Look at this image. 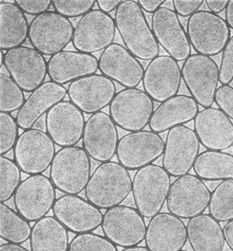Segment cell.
Here are the masks:
<instances>
[{
  "instance_id": "1",
  "label": "cell",
  "mask_w": 233,
  "mask_h": 251,
  "mask_svg": "<svg viewBox=\"0 0 233 251\" xmlns=\"http://www.w3.org/2000/svg\"><path fill=\"white\" fill-rule=\"evenodd\" d=\"M115 22L124 47L138 59L151 61L159 55V44L138 1L122 0Z\"/></svg>"
},
{
  "instance_id": "2",
  "label": "cell",
  "mask_w": 233,
  "mask_h": 251,
  "mask_svg": "<svg viewBox=\"0 0 233 251\" xmlns=\"http://www.w3.org/2000/svg\"><path fill=\"white\" fill-rule=\"evenodd\" d=\"M133 181L129 170L109 161L95 169L85 189L87 200L100 209L120 205L131 193Z\"/></svg>"
},
{
  "instance_id": "3",
  "label": "cell",
  "mask_w": 233,
  "mask_h": 251,
  "mask_svg": "<svg viewBox=\"0 0 233 251\" xmlns=\"http://www.w3.org/2000/svg\"><path fill=\"white\" fill-rule=\"evenodd\" d=\"M91 171V158L83 147H63L56 152L50 176L58 191L78 196L86 189Z\"/></svg>"
},
{
  "instance_id": "4",
  "label": "cell",
  "mask_w": 233,
  "mask_h": 251,
  "mask_svg": "<svg viewBox=\"0 0 233 251\" xmlns=\"http://www.w3.org/2000/svg\"><path fill=\"white\" fill-rule=\"evenodd\" d=\"M172 186L170 174L162 166L150 164L139 169L133 179V196L138 211L145 219L159 214Z\"/></svg>"
},
{
  "instance_id": "5",
  "label": "cell",
  "mask_w": 233,
  "mask_h": 251,
  "mask_svg": "<svg viewBox=\"0 0 233 251\" xmlns=\"http://www.w3.org/2000/svg\"><path fill=\"white\" fill-rule=\"evenodd\" d=\"M186 32L195 52L208 57L222 53L231 38L225 19L207 10H199L190 16Z\"/></svg>"
},
{
  "instance_id": "6",
  "label": "cell",
  "mask_w": 233,
  "mask_h": 251,
  "mask_svg": "<svg viewBox=\"0 0 233 251\" xmlns=\"http://www.w3.org/2000/svg\"><path fill=\"white\" fill-rule=\"evenodd\" d=\"M74 33V25L69 18L56 11H48L33 18L28 39L33 49L41 54L53 56L69 46Z\"/></svg>"
},
{
  "instance_id": "7",
  "label": "cell",
  "mask_w": 233,
  "mask_h": 251,
  "mask_svg": "<svg viewBox=\"0 0 233 251\" xmlns=\"http://www.w3.org/2000/svg\"><path fill=\"white\" fill-rule=\"evenodd\" d=\"M0 65L6 68L24 92L32 93L46 80L48 63L35 49L20 46L0 53Z\"/></svg>"
},
{
  "instance_id": "8",
  "label": "cell",
  "mask_w": 233,
  "mask_h": 251,
  "mask_svg": "<svg viewBox=\"0 0 233 251\" xmlns=\"http://www.w3.org/2000/svg\"><path fill=\"white\" fill-rule=\"evenodd\" d=\"M110 116L119 128L129 132L144 131L149 125L154 103L145 91L125 88L119 91L110 104Z\"/></svg>"
},
{
  "instance_id": "9",
  "label": "cell",
  "mask_w": 233,
  "mask_h": 251,
  "mask_svg": "<svg viewBox=\"0 0 233 251\" xmlns=\"http://www.w3.org/2000/svg\"><path fill=\"white\" fill-rule=\"evenodd\" d=\"M56 154V144L51 136L36 128L23 131L13 148L14 161L23 173L30 176L45 173Z\"/></svg>"
},
{
  "instance_id": "10",
  "label": "cell",
  "mask_w": 233,
  "mask_h": 251,
  "mask_svg": "<svg viewBox=\"0 0 233 251\" xmlns=\"http://www.w3.org/2000/svg\"><path fill=\"white\" fill-rule=\"evenodd\" d=\"M210 190L202 179L188 174L172 184L167 200L169 213L182 219L203 214L209 206Z\"/></svg>"
},
{
  "instance_id": "11",
  "label": "cell",
  "mask_w": 233,
  "mask_h": 251,
  "mask_svg": "<svg viewBox=\"0 0 233 251\" xmlns=\"http://www.w3.org/2000/svg\"><path fill=\"white\" fill-rule=\"evenodd\" d=\"M56 186L43 174L31 175L21 182L14 195L18 214L28 222H37L50 213L56 203Z\"/></svg>"
},
{
  "instance_id": "12",
  "label": "cell",
  "mask_w": 233,
  "mask_h": 251,
  "mask_svg": "<svg viewBox=\"0 0 233 251\" xmlns=\"http://www.w3.org/2000/svg\"><path fill=\"white\" fill-rule=\"evenodd\" d=\"M181 73L188 91L198 104L211 108L219 82V68L215 61L208 56L191 54L183 63Z\"/></svg>"
},
{
  "instance_id": "13",
  "label": "cell",
  "mask_w": 233,
  "mask_h": 251,
  "mask_svg": "<svg viewBox=\"0 0 233 251\" xmlns=\"http://www.w3.org/2000/svg\"><path fill=\"white\" fill-rule=\"evenodd\" d=\"M201 142L195 130L178 126L168 131L162 155V167L173 177L190 173L200 154Z\"/></svg>"
},
{
  "instance_id": "14",
  "label": "cell",
  "mask_w": 233,
  "mask_h": 251,
  "mask_svg": "<svg viewBox=\"0 0 233 251\" xmlns=\"http://www.w3.org/2000/svg\"><path fill=\"white\" fill-rule=\"evenodd\" d=\"M102 231L116 246L129 248L145 240L147 226L145 218L137 208L118 205L107 209L103 217Z\"/></svg>"
},
{
  "instance_id": "15",
  "label": "cell",
  "mask_w": 233,
  "mask_h": 251,
  "mask_svg": "<svg viewBox=\"0 0 233 251\" xmlns=\"http://www.w3.org/2000/svg\"><path fill=\"white\" fill-rule=\"evenodd\" d=\"M116 30L115 18L101 9H92L77 23L72 44L81 53H96L114 43Z\"/></svg>"
},
{
  "instance_id": "16",
  "label": "cell",
  "mask_w": 233,
  "mask_h": 251,
  "mask_svg": "<svg viewBox=\"0 0 233 251\" xmlns=\"http://www.w3.org/2000/svg\"><path fill=\"white\" fill-rule=\"evenodd\" d=\"M165 142L154 131H135L119 139L116 157L119 163L129 171H135L152 164L163 155Z\"/></svg>"
},
{
  "instance_id": "17",
  "label": "cell",
  "mask_w": 233,
  "mask_h": 251,
  "mask_svg": "<svg viewBox=\"0 0 233 251\" xmlns=\"http://www.w3.org/2000/svg\"><path fill=\"white\" fill-rule=\"evenodd\" d=\"M83 148L90 158L100 163L112 160L116 154L119 133L110 114L94 113L87 120L83 136Z\"/></svg>"
},
{
  "instance_id": "18",
  "label": "cell",
  "mask_w": 233,
  "mask_h": 251,
  "mask_svg": "<svg viewBox=\"0 0 233 251\" xmlns=\"http://www.w3.org/2000/svg\"><path fill=\"white\" fill-rule=\"evenodd\" d=\"M116 95L114 81L104 75H87L70 83L68 87L70 102L91 115L110 106Z\"/></svg>"
},
{
  "instance_id": "19",
  "label": "cell",
  "mask_w": 233,
  "mask_h": 251,
  "mask_svg": "<svg viewBox=\"0 0 233 251\" xmlns=\"http://www.w3.org/2000/svg\"><path fill=\"white\" fill-rule=\"evenodd\" d=\"M56 217L68 231L73 233L92 232L102 226L104 214L100 208L75 195H64L56 200L54 204Z\"/></svg>"
},
{
  "instance_id": "20",
  "label": "cell",
  "mask_w": 233,
  "mask_h": 251,
  "mask_svg": "<svg viewBox=\"0 0 233 251\" xmlns=\"http://www.w3.org/2000/svg\"><path fill=\"white\" fill-rule=\"evenodd\" d=\"M182 73L177 61L169 55H158L150 61L143 78L145 91L157 103L177 96Z\"/></svg>"
},
{
  "instance_id": "21",
  "label": "cell",
  "mask_w": 233,
  "mask_h": 251,
  "mask_svg": "<svg viewBox=\"0 0 233 251\" xmlns=\"http://www.w3.org/2000/svg\"><path fill=\"white\" fill-rule=\"evenodd\" d=\"M46 132L59 147H71L84 136V112L70 101H61L46 114Z\"/></svg>"
},
{
  "instance_id": "22",
  "label": "cell",
  "mask_w": 233,
  "mask_h": 251,
  "mask_svg": "<svg viewBox=\"0 0 233 251\" xmlns=\"http://www.w3.org/2000/svg\"><path fill=\"white\" fill-rule=\"evenodd\" d=\"M152 30L157 43L174 59L185 61L191 55V45L175 11L161 8L152 16Z\"/></svg>"
},
{
  "instance_id": "23",
  "label": "cell",
  "mask_w": 233,
  "mask_h": 251,
  "mask_svg": "<svg viewBox=\"0 0 233 251\" xmlns=\"http://www.w3.org/2000/svg\"><path fill=\"white\" fill-rule=\"evenodd\" d=\"M98 66L102 75L125 88H136L145 75L142 63L120 44L113 43L105 49Z\"/></svg>"
},
{
  "instance_id": "24",
  "label": "cell",
  "mask_w": 233,
  "mask_h": 251,
  "mask_svg": "<svg viewBox=\"0 0 233 251\" xmlns=\"http://www.w3.org/2000/svg\"><path fill=\"white\" fill-rule=\"evenodd\" d=\"M195 131L208 151H222L233 146V123L218 108L200 111L194 119Z\"/></svg>"
},
{
  "instance_id": "25",
  "label": "cell",
  "mask_w": 233,
  "mask_h": 251,
  "mask_svg": "<svg viewBox=\"0 0 233 251\" xmlns=\"http://www.w3.org/2000/svg\"><path fill=\"white\" fill-rule=\"evenodd\" d=\"M187 240L185 223L171 213H159L147 224L145 244L150 251H181Z\"/></svg>"
},
{
  "instance_id": "26",
  "label": "cell",
  "mask_w": 233,
  "mask_h": 251,
  "mask_svg": "<svg viewBox=\"0 0 233 251\" xmlns=\"http://www.w3.org/2000/svg\"><path fill=\"white\" fill-rule=\"evenodd\" d=\"M98 70V59L96 56L79 51H61L51 56L48 61L49 77L62 86L96 74Z\"/></svg>"
},
{
  "instance_id": "27",
  "label": "cell",
  "mask_w": 233,
  "mask_h": 251,
  "mask_svg": "<svg viewBox=\"0 0 233 251\" xmlns=\"http://www.w3.org/2000/svg\"><path fill=\"white\" fill-rule=\"evenodd\" d=\"M68 91L64 86L52 80L44 82L33 91L18 110L16 117L18 126L23 130L32 128L36 122L52 107L63 101Z\"/></svg>"
},
{
  "instance_id": "28",
  "label": "cell",
  "mask_w": 233,
  "mask_h": 251,
  "mask_svg": "<svg viewBox=\"0 0 233 251\" xmlns=\"http://www.w3.org/2000/svg\"><path fill=\"white\" fill-rule=\"evenodd\" d=\"M199 104L192 96L177 95L161 103L149 122L150 131L163 133L194 120L199 113Z\"/></svg>"
},
{
  "instance_id": "29",
  "label": "cell",
  "mask_w": 233,
  "mask_h": 251,
  "mask_svg": "<svg viewBox=\"0 0 233 251\" xmlns=\"http://www.w3.org/2000/svg\"><path fill=\"white\" fill-rule=\"evenodd\" d=\"M28 19L15 0L0 1V49L1 51L23 46L29 34Z\"/></svg>"
},
{
  "instance_id": "30",
  "label": "cell",
  "mask_w": 233,
  "mask_h": 251,
  "mask_svg": "<svg viewBox=\"0 0 233 251\" xmlns=\"http://www.w3.org/2000/svg\"><path fill=\"white\" fill-rule=\"evenodd\" d=\"M188 240L194 251H223L225 236L219 222L210 214L194 217L188 222Z\"/></svg>"
},
{
  "instance_id": "31",
  "label": "cell",
  "mask_w": 233,
  "mask_h": 251,
  "mask_svg": "<svg viewBox=\"0 0 233 251\" xmlns=\"http://www.w3.org/2000/svg\"><path fill=\"white\" fill-rule=\"evenodd\" d=\"M68 229L56 217L36 222L30 237L31 251H69Z\"/></svg>"
},
{
  "instance_id": "32",
  "label": "cell",
  "mask_w": 233,
  "mask_h": 251,
  "mask_svg": "<svg viewBox=\"0 0 233 251\" xmlns=\"http://www.w3.org/2000/svg\"><path fill=\"white\" fill-rule=\"evenodd\" d=\"M193 169L203 181L233 180V154L206 150L199 154Z\"/></svg>"
},
{
  "instance_id": "33",
  "label": "cell",
  "mask_w": 233,
  "mask_h": 251,
  "mask_svg": "<svg viewBox=\"0 0 233 251\" xmlns=\"http://www.w3.org/2000/svg\"><path fill=\"white\" fill-rule=\"evenodd\" d=\"M32 227L18 212L0 203V237L8 243H25L31 235Z\"/></svg>"
},
{
  "instance_id": "34",
  "label": "cell",
  "mask_w": 233,
  "mask_h": 251,
  "mask_svg": "<svg viewBox=\"0 0 233 251\" xmlns=\"http://www.w3.org/2000/svg\"><path fill=\"white\" fill-rule=\"evenodd\" d=\"M208 212L217 221L233 220V180L222 181L213 189Z\"/></svg>"
},
{
  "instance_id": "35",
  "label": "cell",
  "mask_w": 233,
  "mask_h": 251,
  "mask_svg": "<svg viewBox=\"0 0 233 251\" xmlns=\"http://www.w3.org/2000/svg\"><path fill=\"white\" fill-rule=\"evenodd\" d=\"M22 180V170L15 161L0 157V201L5 203L15 195Z\"/></svg>"
},
{
  "instance_id": "36",
  "label": "cell",
  "mask_w": 233,
  "mask_h": 251,
  "mask_svg": "<svg viewBox=\"0 0 233 251\" xmlns=\"http://www.w3.org/2000/svg\"><path fill=\"white\" fill-rule=\"evenodd\" d=\"M0 111L11 113L19 110L25 103L24 91L10 75L0 74Z\"/></svg>"
},
{
  "instance_id": "37",
  "label": "cell",
  "mask_w": 233,
  "mask_h": 251,
  "mask_svg": "<svg viewBox=\"0 0 233 251\" xmlns=\"http://www.w3.org/2000/svg\"><path fill=\"white\" fill-rule=\"evenodd\" d=\"M69 251H119L116 246L102 236L93 232L78 234L69 244Z\"/></svg>"
},
{
  "instance_id": "38",
  "label": "cell",
  "mask_w": 233,
  "mask_h": 251,
  "mask_svg": "<svg viewBox=\"0 0 233 251\" xmlns=\"http://www.w3.org/2000/svg\"><path fill=\"white\" fill-rule=\"evenodd\" d=\"M18 122L10 113H0V153L5 155L14 148L18 137Z\"/></svg>"
},
{
  "instance_id": "39",
  "label": "cell",
  "mask_w": 233,
  "mask_h": 251,
  "mask_svg": "<svg viewBox=\"0 0 233 251\" xmlns=\"http://www.w3.org/2000/svg\"><path fill=\"white\" fill-rule=\"evenodd\" d=\"M95 0H53L52 6L56 13L66 18L83 17L92 10Z\"/></svg>"
},
{
  "instance_id": "40",
  "label": "cell",
  "mask_w": 233,
  "mask_h": 251,
  "mask_svg": "<svg viewBox=\"0 0 233 251\" xmlns=\"http://www.w3.org/2000/svg\"><path fill=\"white\" fill-rule=\"evenodd\" d=\"M233 80V35L223 50L219 68V82L230 85Z\"/></svg>"
},
{
  "instance_id": "41",
  "label": "cell",
  "mask_w": 233,
  "mask_h": 251,
  "mask_svg": "<svg viewBox=\"0 0 233 251\" xmlns=\"http://www.w3.org/2000/svg\"><path fill=\"white\" fill-rule=\"evenodd\" d=\"M215 103L218 108L233 120V87L229 85H222L218 87L215 95Z\"/></svg>"
},
{
  "instance_id": "42",
  "label": "cell",
  "mask_w": 233,
  "mask_h": 251,
  "mask_svg": "<svg viewBox=\"0 0 233 251\" xmlns=\"http://www.w3.org/2000/svg\"><path fill=\"white\" fill-rule=\"evenodd\" d=\"M16 4L23 13L30 15H40L48 12L52 5L51 0H16Z\"/></svg>"
},
{
  "instance_id": "43",
  "label": "cell",
  "mask_w": 233,
  "mask_h": 251,
  "mask_svg": "<svg viewBox=\"0 0 233 251\" xmlns=\"http://www.w3.org/2000/svg\"><path fill=\"white\" fill-rule=\"evenodd\" d=\"M204 2V0H173V4L178 16L186 18L198 12Z\"/></svg>"
},
{
  "instance_id": "44",
  "label": "cell",
  "mask_w": 233,
  "mask_h": 251,
  "mask_svg": "<svg viewBox=\"0 0 233 251\" xmlns=\"http://www.w3.org/2000/svg\"><path fill=\"white\" fill-rule=\"evenodd\" d=\"M167 1L165 0H140L138 3L140 7L142 8L143 10L147 12L148 13H153L157 12L163 3H166Z\"/></svg>"
},
{
  "instance_id": "45",
  "label": "cell",
  "mask_w": 233,
  "mask_h": 251,
  "mask_svg": "<svg viewBox=\"0 0 233 251\" xmlns=\"http://www.w3.org/2000/svg\"><path fill=\"white\" fill-rule=\"evenodd\" d=\"M228 2H229L228 0H206L205 1L209 11L215 14L222 13L223 11L226 10Z\"/></svg>"
},
{
  "instance_id": "46",
  "label": "cell",
  "mask_w": 233,
  "mask_h": 251,
  "mask_svg": "<svg viewBox=\"0 0 233 251\" xmlns=\"http://www.w3.org/2000/svg\"><path fill=\"white\" fill-rule=\"evenodd\" d=\"M121 1L119 0H97L96 3L99 8L105 13H110L116 10Z\"/></svg>"
},
{
  "instance_id": "47",
  "label": "cell",
  "mask_w": 233,
  "mask_h": 251,
  "mask_svg": "<svg viewBox=\"0 0 233 251\" xmlns=\"http://www.w3.org/2000/svg\"><path fill=\"white\" fill-rule=\"evenodd\" d=\"M225 241L228 244V247L233 251V220L228 222L223 228Z\"/></svg>"
},
{
  "instance_id": "48",
  "label": "cell",
  "mask_w": 233,
  "mask_h": 251,
  "mask_svg": "<svg viewBox=\"0 0 233 251\" xmlns=\"http://www.w3.org/2000/svg\"><path fill=\"white\" fill-rule=\"evenodd\" d=\"M0 251H30L23 247L19 244L7 243L2 244L0 246Z\"/></svg>"
},
{
  "instance_id": "49",
  "label": "cell",
  "mask_w": 233,
  "mask_h": 251,
  "mask_svg": "<svg viewBox=\"0 0 233 251\" xmlns=\"http://www.w3.org/2000/svg\"><path fill=\"white\" fill-rule=\"evenodd\" d=\"M226 22L228 23L230 29L233 30V0H229L225 12Z\"/></svg>"
},
{
  "instance_id": "50",
  "label": "cell",
  "mask_w": 233,
  "mask_h": 251,
  "mask_svg": "<svg viewBox=\"0 0 233 251\" xmlns=\"http://www.w3.org/2000/svg\"><path fill=\"white\" fill-rule=\"evenodd\" d=\"M121 251H150L147 247L145 246H133L129 248H124Z\"/></svg>"
},
{
  "instance_id": "51",
  "label": "cell",
  "mask_w": 233,
  "mask_h": 251,
  "mask_svg": "<svg viewBox=\"0 0 233 251\" xmlns=\"http://www.w3.org/2000/svg\"><path fill=\"white\" fill-rule=\"evenodd\" d=\"M34 126H35V128L43 131L44 128H46V119L45 120H43L42 118L39 119Z\"/></svg>"
},
{
  "instance_id": "52",
  "label": "cell",
  "mask_w": 233,
  "mask_h": 251,
  "mask_svg": "<svg viewBox=\"0 0 233 251\" xmlns=\"http://www.w3.org/2000/svg\"></svg>"
}]
</instances>
